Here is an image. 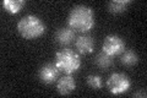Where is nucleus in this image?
Here are the masks:
<instances>
[{
	"instance_id": "1",
	"label": "nucleus",
	"mask_w": 147,
	"mask_h": 98,
	"mask_svg": "<svg viewBox=\"0 0 147 98\" xmlns=\"http://www.w3.org/2000/svg\"><path fill=\"white\" fill-rule=\"evenodd\" d=\"M67 23L70 28L87 32L94 26V14L92 7L86 5H77L72 7L67 18Z\"/></svg>"
},
{
	"instance_id": "2",
	"label": "nucleus",
	"mask_w": 147,
	"mask_h": 98,
	"mask_svg": "<svg viewBox=\"0 0 147 98\" xmlns=\"http://www.w3.org/2000/svg\"><path fill=\"white\" fill-rule=\"evenodd\" d=\"M17 31L25 39H34L45 32V25L38 16L26 15L18 20Z\"/></svg>"
},
{
	"instance_id": "3",
	"label": "nucleus",
	"mask_w": 147,
	"mask_h": 98,
	"mask_svg": "<svg viewBox=\"0 0 147 98\" xmlns=\"http://www.w3.org/2000/svg\"><path fill=\"white\" fill-rule=\"evenodd\" d=\"M55 65L60 71L71 75V74L76 72L81 66L80 55L69 48L61 49L55 53Z\"/></svg>"
},
{
	"instance_id": "4",
	"label": "nucleus",
	"mask_w": 147,
	"mask_h": 98,
	"mask_svg": "<svg viewBox=\"0 0 147 98\" xmlns=\"http://www.w3.org/2000/svg\"><path fill=\"white\" fill-rule=\"evenodd\" d=\"M107 86L110 93L113 95H121L126 92L131 86V81L125 74L123 72H114L107 80Z\"/></svg>"
},
{
	"instance_id": "5",
	"label": "nucleus",
	"mask_w": 147,
	"mask_h": 98,
	"mask_svg": "<svg viewBox=\"0 0 147 98\" xmlns=\"http://www.w3.org/2000/svg\"><path fill=\"white\" fill-rule=\"evenodd\" d=\"M103 53H105L109 57L121 54L125 49V42L118 34H108L104 38L103 45H102Z\"/></svg>"
},
{
	"instance_id": "6",
	"label": "nucleus",
	"mask_w": 147,
	"mask_h": 98,
	"mask_svg": "<svg viewBox=\"0 0 147 98\" xmlns=\"http://www.w3.org/2000/svg\"><path fill=\"white\" fill-rule=\"evenodd\" d=\"M59 71H60V70L57 68L55 64L48 63V64H44L43 66L39 69L38 76L40 78V81L44 83H53L58 80Z\"/></svg>"
},
{
	"instance_id": "7",
	"label": "nucleus",
	"mask_w": 147,
	"mask_h": 98,
	"mask_svg": "<svg viewBox=\"0 0 147 98\" xmlns=\"http://www.w3.org/2000/svg\"><path fill=\"white\" fill-rule=\"evenodd\" d=\"M75 45H76V49L79 50V53L81 54H90L93 52V48H94V41L91 36L88 34H84V36H80L77 37L76 41H75Z\"/></svg>"
},
{
	"instance_id": "8",
	"label": "nucleus",
	"mask_w": 147,
	"mask_h": 98,
	"mask_svg": "<svg viewBox=\"0 0 147 98\" xmlns=\"http://www.w3.org/2000/svg\"><path fill=\"white\" fill-rule=\"evenodd\" d=\"M75 87H76V82L74 80V77L69 75V74L58 78L57 81V90L60 95H69V93H71L75 90Z\"/></svg>"
},
{
	"instance_id": "9",
	"label": "nucleus",
	"mask_w": 147,
	"mask_h": 98,
	"mask_svg": "<svg viewBox=\"0 0 147 98\" xmlns=\"http://www.w3.org/2000/svg\"><path fill=\"white\" fill-rule=\"evenodd\" d=\"M74 38H75V32L70 27H60L55 32V41L61 45L70 44Z\"/></svg>"
},
{
	"instance_id": "10",
	"label": "nucleus",
	"mask_w": 147,
	"mask_h": 98,
	"mask_svg": "<svg viewBox=\"0 0 147 98\" xmlns=\"http://www.w3.org/2000/svg\"><path fill=\"white\" fill-rule=\"evenodd\" d=\"M26 5L25 0H4L3 7L10 14H17Z\"/></svg>"
},
{
	"instance_id": "11",
	"label": "nucleus",
	"mask_w": 147,
	"mask_h": 98,
	"mask_svg": "<svg viewBox=\"0 0 147 98\" xmlns=\"http://www.w3.org/2000/svg\"><path fill=\"white\" fill-rule=\"evenodd\" d=\"M130 3V0H112V1L108 3V10L113 14L124 12Z\"/></svg>"
},
{
	"instance_id": "12",
	"label": "nucleus",
	"mask_w": 147,
	"mask_h": 98,
	"mask_svg": "<svg viewBox=\"0 0 147 98\" xmlns=\"http://www.w3.org/2000/svg\"><path fill=\"white\" fill-rule=\"evenodd\" d=\"M120 60L124 65L131 66V65H135L137 63L139 57H137V54L134 52V50H124L121 57H120Z\"/></svg>"
},
{
	"instance_id": "13",
	"label": "nucleus",
	"mask_w": 147,
	"mask_h": 98,
	"mask_svg": "<svg viewBox=\"0 0 147 98\" xmlns=\"http://www.w3.org/2000/svg\"><path fill=\"white\" fill-rule=\"evenodd\" d=\"M96 64L98 65L99 68H102V69H108L110 68L113 65V59L112 57H109V55H107L105 53H99L97 57H96Z\"/></svg>"
},
{
	"instance_id": "14",
	"label": "nucleus",
	"mask_w": 147,
	"mask_h": 98,
	"mask_svg": "<svg viewBox=\"0 0 147 98\" xmlns=\"http://www.w3.org/2000/svg\"><path fill=\"white\" fill-rule=\"evenodd\" d=\"M87 85L93 90H98L102 87V78L99 75H88L87 76Z\"/></svg>"
},
{
	"instance_id": "15",
	"label": "nucleus",
	"mask_w": 147,
	"mask_h": 98,
	"mask_svg": "<svg viewBox=\"0 0 147 98\" xmlns=\"http://www.w3.org/2000/svg\"><path fill=\"white\" fill-rule=\"evenodd\" d=\"M134 96L137 97V96H141V97H146V92L145 91H140V92H136L134 93Z\"/></svg>"
}]
</instances>
